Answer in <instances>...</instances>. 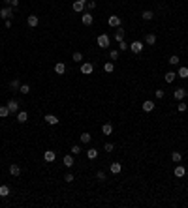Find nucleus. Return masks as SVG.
Listing matches in <instances>:
<instances>
[{
  "label": "nucleus",
  "instance_id": "obj_1",
  "mask_svg": "<svg viewBox=\"0 0 188 208\" xmlns=\"http://www.w3.org/2000/svg\"><path fill=\"white\" fill-rule=\"evenodd\" d=\"M96 43H98V47H102V49H107L109 47V36L107 34H100L98 39H96Z\"/></svg>",
  "mask_w": 188,
  "mask_h": 208
},
{
  "label": "nucleus",
  "instance_id": "obj_2",
  "mask_svg": "<svg viewBox=\"0 0 188 208\" xmlns=\"http://www.w3.org/2000/svg\"><path fill=\"white\" fill-rule=\"evenodd\" d=\"M72 8H73V11L83 13V11H85V8H87V0H75Z\"/></svg>",
  "mask_w": 188,
  "mask_h": 208
},
{
  "label": "nucleus",
  "instance_id": "obj_3",
  "mask_svg": "<svg viewBox=\"0 0 188 208\" xmlns=\"http://www.w3.org/2000/svg\"><path fill=\"white\" fill-rule=\"evenodd\" d=\"M143 43H141V41H132V43H130V51L132 53H134V54H139V53H141L143 51Z\"/></svg>",
  "mask_w": 188,
  "mask_h": 208
},
{
  "label": "nucleus",
  "instance_id": "obj_4",
  "mask_svg": "<svg viewBox=\"0 0 188 208\" xmlns=\"http://www.w3.org/2000/svg\"><path fill=\"white\" fill-rule=\"evenodd\" d=\"M0 17H2L4 21H6V19H11V17H13V8H8V6H4V8L0 10Z\"/></svg>",
  "mask_w": 188,
  "mask_h": 208
},
{
  "label": "nucleus",
  "instance_id": "obj_5",
  "mask_svg": "<svg viewBox=\"0 0 188 208\" xmlns=\"http://www.w3.org/2000/svg\"><path fill=\"white\" fill-rule=\"evenodd\" d=\"M81 21H83V25H85V26H90V25H92V21H94V17H92V13H90V11H83Z\"/></svg>",
  "mask_w": 188,
  "mask_h": 208
},
{
  "label": "nucleus",
  "instance_id": "obj_6",
  "mask_svg": "<svg viewBox=\"0 0 188 208\" xmlns=\"http://www.w3.org/2000/svg\"><path fill=\"white\" fill-rule=\"evenodd\" d=\"M92 71H94V66L90 64V62H83L81 64V73L83 75H90Z\"/></svg>",
  "mask_w": 188,
  "mask_h": 208
},
{
  "label": "nucleus",
  "instance_id": "obj_7",
  "mask_svg": "<svg viewBox=\"0 0 188 208\" xmlns=\"http://www.w3.org/2000/svg\"><path fill=\"white\" fill-rule=\"evenodd\" d=\"M43 159L47 163H53L55 159H57V154H55V150H45V154H43Z\"/></svg>",
  "mask_w": 188,
  "mask_h": 208
},
{
  "label": "nucleus",
  "instance_id": "obj_8",
  "mask_svg": "<svg viewBox=\"0 0 188 208\" xmlns=\"http://www.w3.org/2000/svg\"><path fill=\"white\" fill-rule=\"evenodd\" d=\"M43 120L49 124V126H57V124H58V116H57V114H45Z\"/></svg>",
  "mask_w": 188,
  "mask_h": 208
},
{
  "label": "nucleus",
  "instance_id": "obj_9",
  "mask_svg": "<svg viewBox=\"0 0 188 208\" xmlns=\"http://www.w3.org/2000/svg\"><path fill=\"white\" fill-rule=\"evenodd\" d=\"M173 96H175V100L183 101V100L186 98V90H184V88H175V92H173Z\"/></svg>",
  "mask_w": 188,
  "mask_h": 208
},
{
  "label": "nucleus",
  "instance_id": "obj_10",
  "mask_svg": "<svg viewBox=\"0 0 188 208\" xmlns=\"http://www.w3.org/2000/svg\"><path fill=\"white\" fill-rule=\"evenodd\" d=\"M26 23H28V26H30V28H36V26L40 25V19H38V15H28Z\"/></svg>",
  "mask_w": 188,
  "mask_h": 208
},
{
  "label": "nucleus",
  "instance_id": "obj_11",
  "mask_svg": "<svg viewBox=\"0 0 188 208\" xmlns=\"http://www.w3.org/2000/svg\"><path fill=\"white\" fill-rule=\"evenodd\" d=\"M8 109H10V113H19V101L17 100H10L8 101Z\"/></svg>",
  "mask_w": 188,
  "mask_h": 208
},
{
  "label": "nucleus",
  "instance_id": "obj_12",
  "mask_svg": "<svg viewBox=\"0 0 188 208\" xmlns=\"http://www.w3.org/2000/svg\"><path fill=\"white\" fill-rule=\"evenodd\" d=\"M109 26L119 28V26H121V17L119 15H109Z\"/></svg>",
  "mask_w": 188,
  "mask_h": 208
},
{
  "label": "nucleus",
  "instance_id": "obj_13",
  "mask_svg": "<svg viewBox=\"0 0 188 208\" xmlns=\"http://www.w3.org/2000/svg\"><path fill=\"white\" fill-rule=\"evenodd\" d=\"M173 175H175L177 178H183V176L186 175V167H183V165H177L175 171H173Z\"/></svg>",
  "mask_w": 188,
  "mask_h": 208
},
{
  "label": "nucleus",
  "instance_id": "obj_14",
  "mask_svg": "<svg viewBox=\"0 0 188 208\" xmlns=\"http://www.w3.org/2000/svg\"><path fill=\"white\" fill-rule=\"evenodd\" d=\"M143 111H145V113H151V111L152 109H154V101H152V100H147V101H143Z\"/></svg>",
  "mask_w": 188,
  "mask_h": 208
},
{
  "label": "nucleus",
  "instance_id": "obj_15",
  "mask_svg": "<svg viewBox=\"0 0 188 208\" xmlns=\"http://www.w3.org/2000/svg\"><path fill=\"white\" fill-rule=\"evenodd\" d=\"M64 71H66L64 62H58V64H55V73H57V75H64Z\"/></svg>",
  "mask_w": 188,
  "mask_h": 208
},
{
  "label": "nucleus",
  "instance_id": "obj_16",
  "mask_svg": "<svg viewBox=\"0 0 188 208\" xmlns=\"http://www.w3.org/2000/svg\"><path fill=\"white\" fill-rule=\"evenodd\" d=\"M17 120L21 124H25L26 120H28V113H26V111H19V113H17Z\"/></svg>",
  "mask_w": 188,
  "mask_h": 208
},
{
  "label": "nucleus",
  "instance_id": "obj_17",
  "mask_svg": "<svg viewBox=\"0 0 188 208\" xmlns=\"http://www.w3.org/2000/svg\"><path fill=\"white\" fill-rule=\"evenodd\" d=\"M109 171L113 172V175H119V172L122 171V167H121V163H117V161H115V163H111V165H109Z\"/></svg>",
  "mask_w": 188,
  "mask_h": 208
},
{
  "label": "nucleus",
  "instance_id": "obj_18",
  "mask_svg": "<svg viewBox=\"0 0 188 208\" xmlns=\"http://www.w3.org/2000/svg\"><path fill=\"white\" fill-rule=\"evenodd\" d=\"M141 17H143L145 21H152V19H154V11H151V10H145V11L141 13Z\"/></svg>",
  "mask_w": 188,
  "mask_h": 208
},
{
  "label": "nucleus",
  "instance_id": "obj_19",
  "mask_svg": "<svg viewBox=\"0 0 188 208\" xmlns=\"http://www.w3.org/2000/svg\"><path fill=\"white\" fill-rule=\"evenodd\" d=\"M10 175L11 176H19L21 175V167L19 165H10Z\"/></svg>",
  "mask_w": 188,
  "mask_h": 208
},
{
  "label": "nucleus",
  "instance_id": "obj_20",
  "mask_svg": "<svg viewBox=\"0 0 188 208\" xmlns=\"http://www.w3.org/2000/svg\"><path fill=\"white\" fill-rule=\"evenodd\" d=\"M11 113H10V109H8V105H0V118H6V116H10Z\"/></svg>",
  "mask_w": 188,
  "mask_h": 208
},
{
  "label": "nucleus",
  "instance_id": "obj_21",
  "mask_svg": "<svg viewBox=\"0 0 188 208\" xmlns=\"http://www.w3.org/2000/svg\"><path fill=\"white\" fill-rule=\"evenodd\" d=\"M102 133L103 135H111L113 133V126H111V124H103L102 126Z\"/></svg>",
  "mask_w": 188,
  "mask_h": 208
},
{
  "label": "nucleus",
  "instance_id": "obj_22",
  "mask_svg": "<svg viewBox=\"0 0 188 208\" xmlns=\"http://www.w3.org/2000/svg\"><path fill=\"white\" fill-rule=\"evenodd\" d=\"M175 77H177V73H173V71H168V73L164 75V81H166V82H173V81H175Z\"/></svg>",
  "mask_w": 188,
  "mask_h": 208
},
{
  "label": "nucleus",
  "instance_id": "obj_23",
  "mask_svg": "<svg viewBox=\"0 0 188 208\" xmlns=\"http://www.w3.org/2000/svg\"><path fill=\"white\" fill-rule=\"evenodd\" d=\"M64 165H66V167H73V154L64 156Z\"/></svg>",
  "mask_w": 188,
  "mask_h": 208
},
{
  "label": "nucleus",
  "instance_id": "obj_24",
  "mask_svg": "<svg viewBox=\"0 0 188 208\" xmlns=\"http://www.w3.org/2000/svg\"><path fill=\"white\" fill-rule=\"evenodd\" d=\"M177 75H179L181 79H188V68H186V66L179 68V73H177Z\"/></svg>",
  "mask_w": 188,
  "mask_h": 208
},
{
  "label": "nucleus",
  "instance_id": "obj_25",
  "mask_svg": "<svg viewBox=\"0 0 188 208\" xmlns=\"http://www.w3.org/2000/svg\"><path fill=\"white\" fill-rule=\"evenodd\" d=\"M145 43H147V45H154V43H156V36H154V34H147Z\"/></svg>",
  "mask_w": 188,
  "mask_h": 208
},
{
  "label": "nucleus",
  "instance_id": "obj_26",
  "mask_svg": "<svg viewBox=\"0 0 188 208\" xmlns=\"http://www.w3.org/2000/svg\"><path fill=\"white\" fill-rule=\"evenodd\" d=\"M103 71H106V73H113V71H115V64H113V62H106Z\"/></svg>",
  "mask_w": 188,
  "mask_h": 208
},
{
  "label": "nucleus",
  "instance_id": "obj_27",
  "mask_svg": "<svg viewBox=\"0 0 188 208\" xmlns=\"http://www.w3.org/2000/svg\"><path fill=\"white\" fill-rule=\"evenodd\" d=\"M115 39H117V41H122V39H124V28H121V26L117 28V32H115Z\"/></svg>",
  "mask_w": 188,
  "mask_h": 208
},
{
  "label": "nucleus",
  "instance_id": "obj_28",
  "mask_svg": "<svg viewBox=\"0 0 188 208\" xmlns=\"http://www.w3.org/2000/svg\"><path fill=\"white\" fill-rule=\"evenodd\" d=\"M10 195V186H0V197H8Z\"/></svg>",
  "mask_w": 188,
  "mask_h": 208
},
{
  "label": "nucleus",
  "instance_id": "obj_29",
  "mask_svg": "<svg viewBox=\"0 0 188 208\" xmlns=\"http://www.w3.org/2000/svg\"><path fill=\"white\" fill-rule=\"evenodd\" d=\"M87 157H88V159H96V157H98V150H96V148L87 150Z\"/></svg>",
  "mask_w": 188,
  "mask_h": 208
},
{
  "label": "nucleus",
  "instance_id": "obj_30",
  "mask_svg": "<svg viewBox=\"0 0 188 208\" xmlns=\"http://www.w3.org/2000/svg\"><path fill=\"white\" fill-rule=\"evenodd\" d=\"M90 139H92V135H90V133H87V131H85V133H81V143L88 144V143H90Z\"/></svg>",
  "mask_w": 188,
  "mask_h": 208
},
{
  "label": "nucleus",
  "instance_id": "obj_31",
  "mask_svg": "<svg viewBox=\"0 0 188 208\" xmlns=\"http://www.w3.org/2000/svg\"><path fill=\"white\" fill-rule=\"evenodd\" d=\"M171 159H173L175 163H181V159H183V154H181V152H173V154H171Z\"/></svg>",
  "mask_w": 188,
  "mask_h": 208
},
{
  "label": "nucleus",
  "instance_id": "obj_32",
  "mask_svg": "<svg viewBox=\"0 0 188 208\" xmlns=\"http://www.w3.org/2000/svg\"><path fill=\"white\" fill-rule=\"evenodd\" d=\"M179 62H181V58L177 56V54H171V56H169V64H171V66H177Z\"/></svg>",
  "mask_w": 188,
  "mask_h": 208
},
{
  "label": "nucleus",
  "instance_id": "obj_33",
  "mask_svg": "<svg viewBox=\"0 0 188 208\" xmlns=\"http://www.w3.org/2000/svg\"><path fill=\"white\" fill-rule=\"evenodd\" d=\"M126 49H130V43H126V41H119V51H126Z\"/></svg>",
  "mask_w": 188,
  "mask_h": 208
},
{
  "label": "nucleus",
  "instance_id": "obj_34",
  "mask_svg": "<svg viewBox=\"0 0 188 208\" xmlns=\"http://www.w3.org/2000/svg\"><path fill=\"white\" fill-rule=\"evenodd\" d=\"M103 150H106L107 154H111V152L115 150V144H111V143H106V144H103Z\"/></svg>",
  "mask_w": 188,
  "mask_h": 208
},
{
  "label": "nucleus",
  "instance_id": "obj_35",
  "mask_svg": "<svg viewBox=\"0 0 188 208\" xmlns=\"http://www.w3.org/2000/svg\"><path fill=\"white\" fill-rule=\"evenodd\" d=\"M106 178H107V175H106L103 171H98V172H96V180H100V182H103Z\"/></svg>",
  "mask_w": 188,
  "mask_h": 208
},
{
  "label": "nucleus",
  "instance_id": "obj_36",
  "mask_svg": "<svg viewBox=\"0 0 188 208\" xmlns=\"http://www.w3.org/2000/svg\"><path fill=\"white\" fill-rule=\"evenodd\" d=\"M19 92H21V94H28V92H30V86H28V85H21V86H19Z\"/></svg>",
  "mask_w": 188,
  "mask_h": 208
},
{
  "label": "nucleus",
  "instance_id": "obj_37",
  "mask_svg": "<svg viewBox=\"0 0 188 208\" xmlns=\"http://www.w3.org/2000/svg\"><path fill=\"white\" fill-rule=\"evenodd\" d=\"M70 152H72V154H73V156H77V154H79V152H81V146H79V144H73V146H72V148H70Z\"/></svg>",
  "mask_w": 188,
  "mask_h": 208
},
{
  "label": "nucleus",
  "instance_id": "obj_38",
  "mask_svg": "<svg viewBox=\"0 0 188 208\" xmlns=\"http://www.w3.org/2000/svg\"><path fill=\"white\" fill-rule=\"evenodd\" d=\"M19 86H21V85H19L17 79H13V81L10 82V88H11V90H19Z\"/></svg>",
  "mask_w": 188,
  "mask_h": 208
},
{
  "label": "nucleus",
  "instance_id": "obj_39",
  "mask_svg": "<svg viewBox=\"0 0 188 208\" xmlns=\"http://www.w3.org/2000/svg\"><path fill=\"white\" fill-rule=\"evenodd\" d=\"M72 58H73V62H77V64H79V62L83 60V54H81V53H73Z\"/></svg>",
  "mask_w": 188,
  "mask_h": 208
},
{
  "label": "nucleus",
  "instance_id": "obj_40",
  "mask_svg": "<svg viewBox=\"0 0 188 208\" xmlns=\"http://www.w3.org/2000/svg\"><path fill=\"white\" fill-rule=\"evenodd\" d=\"M109 56H111V60H117V58H119V51H109Z\"/></svg>",
  "mask_w": 188,
  "mask_h": 208
},
{
  "label": "nucleus",
  "instance_id": "obj_41",
  "mask_svg": "<svg viewBox=\"0 0 188 208\" xmlns=\"http://www.w3.org/2000/svg\"><path fill=\"white\" fill-rule=\"evenodd\" d=\"M177 109L181 111V113H184V111H186V103H184V101H181L179 105H177Z\"/></svg>",
  "mask_w": 188,
  "mask_h": 208
},
{
  "label": "nucleus",
  "instance_id": "obj_42",
  "mask_svg": "<svg viewBox=\"0 0 188 208\" xmlns=\"http://www.w3.org/2000/svg\"><path fill=\"white\" fill-rule=\"evenodd\" d=\"M64 182H68V184H70V182H73V175H72V172H68V175L64 176Z\"/></svg>",
  "mask_w": 188,
  "mask_h": 208
},
{
  "label": "nucleus",
  "instance_id": "obj_43",
  "mask_svg": "<svg viewBox=\"0 0 188 208\" xmlns=\"http://www.w3.org/2000/svg\"><path fill=\"white\" fill-rule=\"evenodd\" d=\"M10 6H11L13 10H15V8H19V0H10Z\"/></svg>",
  "mask_w": 188,
  "mask_h": 208
},
{
  "label": "nucleus",
  "instance_id": "obj_44",
  "mask_svg": "<svg viewBox=\"0 0 188 208\" xmlns=\"http://www.w3.org/2000/svg\"><path fill=\"white\" fill-rule=\"evenodd\" d=\"M154 94H156V98H158V100H162V98H164V90H156Z\"/></svg>",
  "mask_w": 188,
  "mask_h": 208
},
{
  "label": "nucleus",
  "instance_id": "obj_45",
  "mask_svg": "<svg viewBox=\"0 0 188 208\" xmlns=\"http://www.w3.org/2000/svg\"><path fill=\"white\" fill-rule=\"evenodd\" d=\"M87 8L88 10H94L96 8V2H88V0H87Z\"/></svg>",
  "mask_w": 188,
  "mask_h": 208
},
{
  "label": "nucleus",
  "instance_id": "obj_46",
  "mask_svg": "<svg viewBox=\"0 0 188 208\" xmlns=\"http://www.w3.org/2000/svg\"><path fill=\"white\" fill-rule=\"evenodd\" d=\"M4 25H6V28H11V19H6Z\"/></svg>",
  "mask_w": 188,
  "mask_h": 208
}]
</instances>
